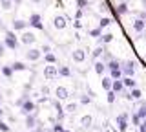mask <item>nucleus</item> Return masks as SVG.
Returning <instances> with one entry per match:
<instances>
[{
  "mask_svg": "<svg viewBox=\"0 0 146 132\" xmlns=\"http://www.w3.org/2000/svg\"><path fill=\"white\" fill-rule=\"evenodd\" d=\"M4 48H9V50H17L18 48V39H17V35L13 33V31H7L6 33V37H4Z\"/></svg>",
  "mask_w": 146,
  "mask_h": 132,
  "instance_id": "f257e3e1",
  "label": "nucleus"
},
{
  "mask_svg": "<svg viewBox=\"0 0 146 132\" xmlns=\"http://www.w3.org/2000/svg\"><path fill=\"white\" fill-rule=\"evenodd\" d=\"M57 68H58V66H55V64H46L44 70H42L44 79H48V81L55 79V77H57Z\"/></svg>",
  "mask_w": 146,
  "mask_h": 132,
  "instance_id": "f03ea898",
  "label": "nucleus"
},
{
  "mask_svg": "<svg viewBox=\"0 0 146 132\" xmlns=\"http://www.w3.org/2000/svg\"><path fill=\"white\" fill-rule=\"evenodd\" d=\"M27 26H31V28H35V29H44L42 19H40L38 13H33V15L29 17V22H27Z\"/></svg>",
  "mask_w": 146,
  "mask_h": 132,
  "instance_id": "7ed1b4c3",
  "label": "nucleus"
},
{
  "mask_svg": "<svg viewBox=\"0 0 146 132\" xmlns=\"http://www.w3.org/2000/svg\"><path fill=\"white\" fill-rule=\"evenodd\" d=\"M66 26H68L66 17H62V15H55V17H53V28H55V29L62 31V29H66Z\"/></svg>",
  "mask_w": 146,
  "mask_h": 132,
  "instance_id": "20e7f679",
  "label": "nucleus"
},
{
  "mask_svg": "<svg viewBox=\"0 0 146 132\" xmlns=\"http://www.w3.org/2000/svg\"><path fill=\"white\" fill-rule=\"evenodd\" d=\"M121 74H124V77H131L135 74V62L133 61H126L124 66L121 68Z\"/></svg>",
  "mask_w": 146,
  "mask_h": 132,
  "instance_id": "39448f33",
  "label": "nucleus"
},
{
  "mask_svg": "<svg viewBox=\"0 0 146 132\" xmlns=\"http://www.w3.org/2000/svg\"><path fill=\"white\" fill-rule=\"evenodd\" d=\"M35 40H36V37H35V33H31V31H24V33L20 35V42L26 44V46L35 44Z\"/></svg>",
  "mask_w": 146,
  "mask_h": 132,
  "instance_id": "423d86ee",
  "label": "nucleus"
},
{
  "mask_svg": "<svg viewBox=\"0 0 146 132\" xmlns=\"http://www.w3.org/2000/svg\"><path fill=\"white\" fill-rule=\"evenodd\" d=\"M71 59H73V62H84L86 61V52L82 48H77V50H73V53H71Z\"/></svg>",
  "mask_w": 146,
  "mask_h": 132,
  "instance_id": "0eeeda50",
  "label": "nucleus"
},
{
  "mask_svg": "<svg viewBox=\"0 0 146 132\" xmlns=\"http://www.w3.org/2000/svg\"><path fill=\"white\" fill-rule=\"evenodd\" d=\"M40 57H42V53H40V50H36V48H29L26 52V59H27V61H31V62L38 61Z\"/></svg>",
  "mask_w": 146,
  "mask_h": 132,
  "instance_id": "6e6552de",
  "label": "nucleus"
},
{
  "mask_svg": "<svg viewBox=\"0 0 146 132\" xmlns=\"http://www.w3.org/2000/svg\"><path fill=\"white\" fill-rule=\"evenodd\" d=\"M20 110H22V114L29 116V114H33V112H35V103H33V101H29V99H26V101L20 105Z\"/></svg>",
  "mask_w": 146,
  "mask_h": 132,
  "instance_id": "1a4fd4ad",
  "label": "nucleus"
},
{
  "mask_svg": "<svg viewBox=\"0 0 146 132\" xmlns=\"http://www.w3.org/2000/svg\"><path fill=\"white\" fill-rule=\"evenodd\" d=\"M115 121H117L119 130H121V132H124V130L128 129V114H119Z\"/></svg>",
  "mask_w": 146,
  "mask_h": 132,
  "instance_id": "9d476101",
  "label": "nucleus"
},
{
  "mask_svg": "<svg viewBox=\"0 0 146 132\" xmlns=\"http://www.w3.org/2000/svg\"><path fill=\"white\" fill-rule=\"evenodd\" d=\"M55 95H57L58 99H68L70 97V90H68L66 86H57V88H55Z\"/></svg>",
  "mask_w": 146,
  "mask_h": 132,
  "instance_id": "9b49d317",
  "label": "nucleus"
},
{
  "mask_svg": "<svg viewBox=\"0 0 146 132\" xmlns=\"http://www.w3.org/2000/svg\"><path fill=\"white\" fill-rule=\"evenodd\" d=\"M124 97H126V99H131V101H137V99L143 97V92H141L139 88H131V90H130V94H126Z\"/></svg>",
  "mask_w": 146,
  "mask_h": 132,
  "instance_id": "f8f14e48",
  "label": "nucleus"
},
{
  "mask_svg": "<svg viewBox=\"0 0 146 132\" xmlns=\"http://www.w3.org/2000/svg\"><path fill=\"white\" fill-rule=\"evenodd\" d=\"M131 28H133V31H137V33H143V31H144V28H146V20H141V19L133 20Z\"/></svg>",
  "mask_w": 146,
  "mask_h": 132,
  "instance_id": "ddd939ff",
  "label": "nucleus"
},
{
  "mask_svg": "<svg viewBox=\"0 0 146 132\" xmlns=\"http://www.w3.org/2000/svg\"><path fill=\"white\" fill-rule=\"evenodd\" d=\"M122 90H124V86H122V81L121 79L111 81V92L113 94H119V92H122Z\"/></svg>",
  "mask_w": 146,
  "mask_h": 132,
  "instance_id": "4468645a",
  "label": "nucleus"
},
{
  "mask_svg": "<svg viewBox=\"0 0 146 132\" xmlns=\"http://www.w3.org/2000/svg\"><path fill=\"white\" fill-rule=\"evenodd\" d=\"M26 28H27L26 20H13V29H15V31H24Z\"/></svg>",
  "mask_w": 146,
  "mask_h": 132,
  "instance_id": "2eb2a0df",
  "label": "nucleus"
},
{
  "mask_svg": "<svg viewBox=\"0 0 146 132\" xmlns=\"http://www.w3.org/2000/svg\"><path fill=\"white\" fill-rule=\"evenodd\" d=\"M93 66H95V74H97V75H102L104 72H106V64H104L102 61H95Z\"/></svg>",
  "mask_w": 146,
  "mask_h": 132,
  "instance_id": "dca6fc26",
  "label": "nucleus"
},
{
  "mask_svg": "<svg viewBox=\"0 0 146 132\" xmlns=\"http://www.w3.org/2000/svg\"><path fill=\"white\" fill-rule=\"evenodd\" d=\"M121 81H122V86H124V88H137V83L131 77H124V79H121Z\"/></svg>",
  "mask_w": 146,
  "mask_h": 132,
  "instance_id": "f3484780",
  "label": "nucleus"
},
{
  "mask_svg": "<svg viewBox=\"0 0 146 132\" xmlns=\"http://www.w3.org/2000/svg\"><path fill=\"white\" fill-rule=\"evenodd\" d=\"M9 68H11V70L13 72H24L26 70V64H24V62H20V61H17V62H13V64H9Z\"/></svg>",
  "mask_w": 146,
  "mask_h": 132,
  "instance_id": "a211bd4d",
  "label": "nucleus"
},
{
  "mask_svg": "<svg viewBox=\"0 0 146 132\" xmlns=\"http://www.w3.org/2000/svg\"><path fill=\"white\" fill-rule=\"evenodd\" d=\"M106 68H108L110 72H115V70H121V62H119V61H115V59H111V61H110L108 64H106Z\"/></svg>",
  "mask_w": 146,
  "mask_h": 132,
  "instance_id": "6ab92c4d",
  "label": "nucleus"
},
{
  "mask_svg": "<svg viewBox=\"0 0 146 132\" xmlns=\"http://www.w3.org/2000/svg\"><path fill=\"white\" fill-rule=\"evenodd\" d=\"M113 40V33H104V35H100L99 37V42L100 44H108V42H111Z\"/></svg>",
  "mask_w": 146,
  "mask_h": 132,
  "instance_id": "aec40b11",
  "label": "nucleus"
},
{
  "mask_svg": "<svg viewBox=\"0 0 146 132\" xmlns=\"http://www.w3.org/2000/svg\"><path fill=\"white\" fill-rule=\"evenodd\" d=\"M35 125H36V117L33 116V114H29V116L26 117V127H27V129H33Z\"/></svg>",
  "mask_w": 146,
  "mask_h": 132,
  "instance_id": "412c9836",
  "label": "nucleus"
},
{
  "mask_svg": "<svg viewBox=\"0 0 146 132\" xmlns=\"http://www.w3.org/2000/svg\"><path fill=\"white\" fill-rule=\"evenodd\" d=\"M57 75L70 77V75H71V72H70V68H68V66H60V68H57Z\"/></svg>",
  "mask_w": 146,
  "mask_h": 132,
  "instance_id": "4be33fe9",
  "label": "nucleus"
},
{
  "mask_svg": "<svg viewBox=\"0 0 146 132\" xmlns=\"http://www.w3.org/2000/svg\"><path fill=\"white\" fill-rule=\"evenodd\" d=\"M13 0H0V7H2V9H6V11H9L13 7Z\"/></svg>",
  "mask_w": 146,
  "mask_h": 132,
  "instance_id": "5701e85b",
  "label": "nucleus"
},
{
  "mask_svg": "<svg viewBox=\"0 0 146 132\" xmlns=\"http://www.w3.org/2000/svg\"><path fill=\"white\" fill-rule=\"evenodd\" d=\"M100 83H102V88L106 90V92L111 90V79H110V77H102V81H100Z\"/></svg>",
  "mask_w": 146,
  "mask_h": 132,
  "instance_id": "b1692460",
  "label": "nucleus"
},
{
  "mask_svg": "<svg viewBox=\"0 0 146 132\" xmlns=\"http://www.w3.org/2000/svg\"><path fill=\"white\" fill-rule=\"evenodd\" d=\"M102 53H104V48H102V46H97V48L93 50V53H91V57H93L95 61H99V57L102 55Z\"/></svg>",
  "mask_w": 146,
  "mask_h": 132,
  "instance_id": "393cba45",
  "label": "nucleus"
},
{
  "mask_svg": "<svg viewBox=\"0 0 146 132\" xmlns=\"http://www.w3.org/2000/svg\"><path fill=\"white\" fill-rule=\"evenodd\" d=\"M137 117H139L141 121H143V119H146V103H143V105H141L139 112H137Z\"/></svg>",
  "mask_w": 146,
  "mask_h": 132,
  "instance_id": "a878e982",
  "label": "nucleus"
},
{
  "mask_svg": "<svg viewBox=\"0 0 146 132\" xmlns=\"http://www.w3.org/2000/svg\"><path fill=\"white\" fill-rule=\"evenodd\" d=\"M91 123H93L91 116H82V117H80V125H82V127H91Z\"/></svg>",
  "mask_w": 146,
  "mask_h": 132,
  "instance_id": "bb28decb",
  "label": "nucleus"
},
{
  "mask_svg": "<svg viewBox=\"0 0 146 132\" xmlns=\"http://www.w3.org/2000/svg\"><path fill=\"white\" fill-rule=\"evenodd\" d=\"M110 24H111V19L104 17V19H100V22H99V29H102V28H108Z\"/></svg>",
  "mask_w": 146,
  "mask_h": 132,
  "instance_id": "cd10ccee",
  "label": "nucleus"
},
{
  "mask_svg": "<svg viewBox=\"0 0 146 132\" xmlns=\"http://www.w3.org/2000/svg\"><path fill=\"white\" fill-rule=\"evenodd\" d=\"M55 110H57V117L62 121V119H64V108H62L58 103H55Z\"/></svg>",
  "mask_w": 146,
  "mask_h": 132,
  "instance_id": "c85d7f7f",
  "label": "nucleus"
},
{
  "mask_svg": "<svg viewBox=\"0 0 146 132\" xmlns=\"http://www.w3.org/2000/svg\"><path fill=\"white\" fill-rule=\"evenodd\" d=\"M44 61L48 62V64H55V62H57V57H55L53 53H48V55H44Z\"/></svg>",
  "mask_w": 146,
  "mask_h": 132,
  "instance_id": "c756f323",
  "label": "nucleus"
},
{
  "mask_svg": "<svg viewBox=\"0 0 146 132\" xmlns=\"http://www.w3.org/2000/svg\"><path fill=\"white\" fill-rule=\"evenodd\" d=\"M117 13H119V15H126V13H128V6H126V4H119V6H117Z\"/></svg>",
  "mask_w": 146,
  "mask_h": 132,
  "instance_id": "7c9ffc66",
  "label": "nucleus"
},
{
  "mask_svg": "<svg viewBox=\"0 0 146 132\" xmlns=\"http://www.w3.org/2000/svg\"><path fill=\"white\" fill-rule=\"evenodd\" d=\"M88 6H90V2H88V0H77V7H79L80 11H82V9H86Z\"/></svg>",
  "mask_w": 146,
  "mask_h": 132,
  "instance_id": "2f4dec72",
  "label": "nucleus"
},
{
  "mask_svg": "<svg viewBox=\"0 0 146 132\" xmlns=\"http://www.w3.org/2000/svg\"><path fill=\"white\" fill-rule=\"evenodd\" d=\"M2 75H4V77H11V75H13V70H11L9 66H2Z\"/></svg>",
  "mask_w": 146,
  "mask_h": 132,
  "instance_id": "473e14b6",
  "label": "nucleus"
},
{
  "mask_svg": "<svg viewBox=\"0 0 146 132\" xmlns=\"http://www.w3.org/2000/svg\"><path fill=\"white\" fill-rule=\"evenodd\" d=\"M66 112H70V114H73L77 110V103H70V105H66V108H64Z\"/></svg>",
  "mask_w": 146,
  "mask_h": 132,
  "instance_id": "72a5a7b5",
  "label": "nucleus"
},
{
  "mask_svg": "<svg viewBox=\"0 0 146 132\" xmlns=\"http://www.w3.org/2000/svg\"><path fill=\"white\" fill-rule=\"evenodd\" d=\"M40 53H44V55H48V53H51V46H49V44H44V46L40 48Z\"/></svg>",
  "mask_w": 146,
  "mask_h": 132,
  "instance_id": "f704fd0d",
  "label": "nucleus"
},
{
  "mask_svg": "<svg viewBox=\"0 0 146 132\" xmlns=\"http://www.w3.org/2000/svg\"><path fill=\"white\" fill-rule=\"evenodd\" d=\"M90 35H91V37H100V35H102V29L95 28V29H91V31H90Z\"/></svg>",
  "mask_w": 146,
  "mask_h": 132,
  "instance_id": "c9c22d12",
  "label": "nucleus"
},
{
  "mask_svg": "<svg viewBox=\"0 0 146 132\" xmlns=\"http://www.w3.org/2000/svg\"><path fill=\"white\" fill-rule=\"evenodd\" d=\"M106 99H108V103H110V105H111V103H115V94H113L111 90H110V92H108V97H106Z\"/></svg>",
  "mask_w": 146,
  "mask_h": 132,
  "instance_id": "e433bc0d",
  "label": "nucleus"
},
{
  "mask_svg": "<svg viewBox=\"0 0 146 132\" xmlns=\"http://www.w3.org/2000/svg\"><path fill=\"white\" fill-rule=\"evenodd\" d=\"M131 123H133L135 127H139V125H141V119L137 117V114H133V116H131Z\"/></svg>",
  "mask_w": 146,
  "mask_h": 132,
  "instance_id": "4c0bfd02",
  "label": "nucleus"
},
{
  "mask_svg": "<svg viewBox=\"0 0 146 132\" xmlns=\"http://www.w3.org/2000/svg\"><path fill=\"white\" fill-rule=\"evenodd\" d=\"M53 132H66V129H64L62 125H58V123H57V125L53 127Z\"/></svg>",
  "mask_w": 146,
  "mask_h": 132,
  "instance_id": "58836bf2",
  "label": "nucleus"
},
{
  "mask_svg": "<svg viewBox=\"0 0 146 132\" xmlns=\"http://www.w3.org/2000/svg\"><path fill=\"white\" fill-rule=\"evenodd\" d=\"M80 103L82 105H88V103H91V97H88V95H82V97H80Z\"/></svg>",
  "mask_w": 146,
  "mask_h": 132,
  "instance_id": "ea45409f",
  "label": "nucleus"
},
{
  "mask_svg": "<svg viewBox=\"0 0 146 132\" xmlns=\"http://www.w3.org/2000/svg\"><path fill=\"white\" fill-rule=\"evenodd\" d=\"M0 130H2V132H9V127L4 121H0Z\"/></svg>",
  "mask_w": 146,
  "mask_h": 132,
  "instance_id": "a19ab883",
  "label": "nucleus"
},
{
  "mask_svg": "<svg viewBox=\"0 0 146 132\" xmlns=\"http://www.w3.org/2000/svg\"><path fill=\"white\" fill-rule=\"evenodd\" d=\"M4 53H6V48H4V44L0 42V57H4Z\"/></svg>",
  "mask_w": 146,
  "mask_h": 132,
  "instance_id": "79ce46f5",
  "label": "nucleus"
},
{
  "mask_svg": "<svg viewBox=\"0 0 146 132\" xmlns=\"http://www.w3.org/2000/svg\"><path fill=\"white\" fill-rule=\"evenodd\" d=\"M42 94H44V95L49 94V88H48V86H42Z\"/></svg>",
  "mask_w": 146,
  "mask_h": 132,
  "instance_id": "37998d69",
  "label": "nucleus"
},
{
  "mask_svg": "<svg viewBox=\"0 0 146 132\" xmlns=\"http://www.w3.org/2000/svg\"><path fill=\"white\" fill-rule=\"evenodd\" d=\"M82 15H84V13H82L80 9H79V11H77V13H75V17H77V19H80V17H82Z\"/></svg>",
  "mask_w": 146,
  "mask_h": 132,
  "instance_id": "c03bdc74",
  "label": "nucleus"
},
{
  "mask_svg": "<svg viewBox=\"0 0 146 132\" xmlns=\"http://www.w3.org/2000/svg\"><path fill=\"white\" fill-rule=\"evenodd\" d=\"M4 116V110H2V108H0V117H2Z\"/></svg>",
  "mask_w": 146,
  "mask_h": 132,
  "instance_id": "a18cd8bd",
  "label": "nucleus"
},
{
  "mask_svg": "<svg viewBox=\"0 0 146 132\" xmlns=\"http://www.w3.org/2000/svg\"><path fill=\"white\" fill-rule=\"evenodd\" d=\"M31 2H35V4H38V2H40V0H31Z\"/></svg>",
  "mask_w": 146,
  "mask_h": 132,
  "instance_id": "49530a36",
  "label": "nucleus"
},
{
  "mask_svg": "<svg viewBox=\"0 0 146 132\" xmlns=\"http://www.w3.org/2000/svg\"><path fill=\"white\" fill-rule=\"evenodd\" d=\"M13 2H20V0H13Z\"/></svg>",
  "mask_w": 146,
  "mask_h": 132,
  "instance_id": "de8ad7c7",
  "label": "nucleus"
},
{
  "mask_svg": "<svg viewBox=\"0 0 146 132\" xmlns=\"http://www.w3.org/2000/svg\"><path fill=\"white\" fill-rule=\"evenodd\" d=\"M0 103H2V95H0Z\"/></svg>",
  "mask_w": 146,
  "mask_h": 132,
  "instance_id": "09e8293b",
  "label": "nucleus"
},
{
  "mask_svg": "<svg viewBox=\"0 0 146 132\" xmlns=\"http://www.w3.org/2000/svg\"><path fill=\"white\" fill-rule=\"evenodd\" d=\"M36 132H44V130H36Z\"/></svg>",
  "mask_w": 146,
  "mask_h": 132,
  "instance_id": "8fccbe9b",
  "label": "nucleus"
},
{
  "mask_svg": "<svg viewBox=\"0 0 146 132\" xmlns=\"http://www.w3.org/2000/svg\"><path fill=\"white\" fill-rule=\"evenodd\" d=\"M102 132H110V130H102Z\"/></svg>",
  "mask_w": 146,
  "mask_h": 132,
  "instance_id": "3c124183",
  "label": "nucleus"
},
{
  "mask_svg": "<svg viewBox=\"0 0 146 132\" xmlns=\"http://www.w3.org/2000/svg\"><path fill=\"white\" fill-rule=\"evenodd\" d=\"M0 24H2V19H0Z\"/></svg>",
  "mask_w": 146,
  "mask_h": 132,
  "instance_id": "603ef678",
  "label": "nucleus"
},
{
  "mask_svg": "<svg viewBox=\"0 0 146 132\" xmlns=\"http://www.w3.org/2000/svg\"><path fill=\"white\" fill-rule=\"evenodd\" d=\"M66 132H70V130H66Z\"/></svg>",
  "mask_w": 146,
  "mask_h": 132,
  "instance_id": "864d4df0",
  "label": "nucleus"
},
{
  "mask_svg": "<svg viewBox=\"0 0 146 132\" xmlns=\"http://www.w3.org/2000/svg\"><path fill=\"white\" fill-rule=\"evenodd\" d=\"M144 53H146V50H144Z\"/></svg>",
  "mask_w": 146,
  "mask_h": 132,
  "instance_id": "5fc2aeb1",
  "label": "nucleus"
}]
</instances>
